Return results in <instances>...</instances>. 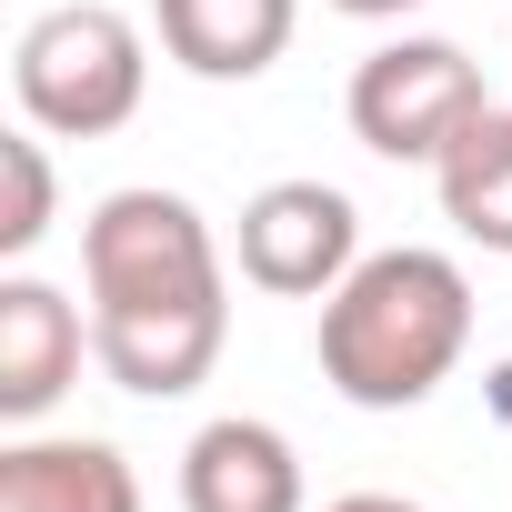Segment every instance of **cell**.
<instances>
[{
	"instance_id": "obj_1",
	"label": "cell",
	"mask_w": 512,
	"mask_h": 512,
	"mask_svg": "<svg viewBox=\"0 0 512 512\" xmlns=\"http://www.w3.org/2000/svg\"><path fill=\"white\" fill-rule=\"evenodd\" d=\"M81 302H91V362L131 402L201 392L231 342V272L201 201L161 181L101 191L81 221Z\"/></svg>"
},
{
	"instance_id": "obj_2",
	"label": "cell",
	"mask_w": 512,
	"mask_h": 512,
	"mask_svg": "<svg viewBox=\"0 0 512 512\" xmlns=\"http://www.w3.org/2000/svg\"><path fill=\"white\" fill-rule=\"evenodd\" d=\"M312 352H322V382L352 412H412L472 352V272L452 251H432V241L362 251L352 282L322 302Z\"/></svg>"
},
{
	"instance_id": "obj_3",
	"label": "cell",
	"mask_w": 512,
	"mask_h": 512,
	"mask_svg": "<svg viewBox=\"0 0 512 512\" xmlns=\"http://www.w3.org/2000/svg\"><path fill=\"white\" fill-rule=\"evenodd\" d=\"M141 91H151V31L131 11H111V0H61L11 41V101L51 141L131 131Z\"/></svg>"
},
{
	"instance_id": "obj_4",
	"label": "cell",
	"mask_w": 512,
	"mask_h": 512,
	"mask_svg": "<svg viewBox=\"0 0 512 512\" xmlns=\"http://www.w3.org/2000/svg\"><path fill=\"white\" fill-rule=\"evenodd\" d=\"M342 111H352V141H362L372 161L432 171V161L472 131V111H492V91H482V61H472L462 41L402 31V41H382V51L352 71Z\"/></svg>"
},
{
	"instance_id": "obj_5",
	"label": "cell",
	"mask_w": 512,
	"mask_h": 512,
	"mask_svg": "<svg viewBox=\"0 0 512 512\" xmlns=\"http://www.w3.org/2000/svg\"><path fill=\"white\" fill-rule=\"evenodd\" d=\"M231 262H241L251 292H272V302H332L352 282V262H362V211L332 181H262L241 201Z\"/></svg>"
},
{
	"instance_id": "obj_6",
	"label": "cell",
	"mask_w": 512,
	"mask_h": 512,
	"mask_svg": "<svg viewBox=\"0 0 512 512\" xmlns=\"http://www.w3.org/2000/svg\"><path fill=\"white\" fill-rule=\"evenodd\" d=\"M181 512H312V472L282 422L221 412L181 442Z\"/></svg>"
},
{
	"instance_id": "obj_7",
	"label": "cell",
	"mask_w": 512,
	"mask_h": 512,
	"mask_svg": "<svg viewBox=\"0 0 512 512\" xmlns=\"http://www.w3.org/2000/svg\"><path fill=\"white\" fill-rule=\"evenodd\" d=\"M81 352H91V312L41 282V272H0V422H41L71 382H81Z\"/></svg>"
},
{
	"instance_id": "obj_8",
	"label": "cell",
	"mask_w": 512,
	"mask_h": 512,
	"mask_svg": "<svg viewBox=\"0 0 512 512\" xmlns=\"http://www.w3.org/2000/svg\"><path fill=\"white\" fill-rule=\"evenodd\" d=\"M302 31V0H151V41L191 81H262Z\"/></svg>"
},
{
	"instance_id": "obj_9",
	"label": "cell",
	"mask_w": 512,
	"mask_h": 512,
	"mask_svg": "<svg viewBox=\"0 0 512 512\" xmlns=\"http://www.w3.org/2000/svg\"><path fill=\"white\" fill-rule=\"evenodd\" d=\"M0 512H141V472L91 432H21L0 452Z\"/></svg>"
},
{
	"instance_id": "obj_10",
	"label": "cell",
	"mask_w": 512,
	"mask_h": 512,
	"mask_svg": "<svg viewBox=\"0 0 512 512\" xmlns=\"http://www.w3.org/2000/svg\"><path fill=\"white\" fill-rule=\"evenodd\" d=\"M432 191H442V221L472 241V251H502L512 262V111H472V131L432 161Z\"/></svg>"
},
{
	"instance_id": "obj_11",
	"label": "cell",
	"mask_w": 512,
	"mask_h": 512,
	"mask_svg": "<svg viewBox=\"0 0 512 512\" xmlns=\"http://www.w3.org/2000/svg\"><path fill=\"white\" fill-rule=\"evenodd\" d=\"M0 191H11V201H0V262H31V251L51 241V211H61V181H51V131H0Z\"/></svg>"
},
{
	"instance_id": "obj_12",
	"label": "cell",
	"mask_w": 512,
	"mask_h": 512,
	"mask_svg": "<svg viewBox=\"0 0 512 512\" xmlns=\"http://www.w3.org/2000/svg\"><path fill=\"white\" fill-rule=\"evenodd\" d=\"M322 11H342V21H402V11H422V0H322Z\"/></svg>"
},
{
	"instance_id": "obj_13",
	"label": "cell",
	"mask_w": 512,
	"mask_h": 512,
	"mask_svg": "<svg viewBox=\"0 0 512 512\" xmlns=\"http://www.w3.org/2000/svg\"><path fill=\"white\" fill-rule=\"evenodd\" d=\"M322 512H422V502H402V492H342V502H322Z\"/></svg>"
}]
</instances>
